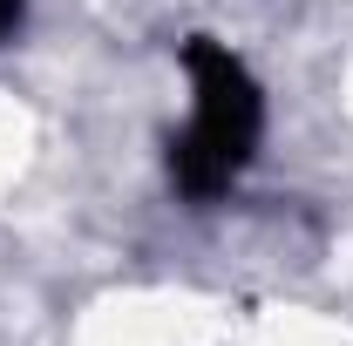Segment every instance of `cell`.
Instances as JSON below:
<instances>
[{
	"instance_id": "6da1fadb",
	"label": "cell",
	"mask_w": 353,
	"mask_h": 346,
	"mask_svg": "<svg viewBox=\"0 0 353 346\" xmlns=\"http://www.w3.org/2000/svg\"><path fill=\"white\" fill-rule=\"evenodd\" d=\"M265 136V95L252 75L238 68V54H211V68L190 75V123L170 143V170L183 176V190L211 197L224 183H238V170L259 156Z\"/></svg>"
},
{
	"instance_id": "7a4b0ae2",
	"label": "cell",
	"mask_w": 353,
	"mask_h": 346,
	"mask_svg": "<svg viewBox=\"0 0 353 346\" xmlns=\"http://www.w3.org/2000/svg\"><path fill=\"white\" fill-rule=\"evenodd\" d=\"M21 7H28V0H0V48L21 34Z\"/></svg>"
}]
</instances>
